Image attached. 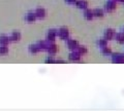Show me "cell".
<instances>
[{
	"label": "cell",
	"mask_w": 124,
	"mask_h": 111,
	"mask_svg": "<svg viewBox=\"0 0 124 111\" xmlns=\"http://www.w3.org/2000/svg\"><path fill=\"white\" fill-rule=\"evenodd\" d=\"M46 51H48V52H49L51 56H54V55H55V53L58 52V47H57V45H56L55 43H50L49 46H48V48H46Z\"/></svg>",
	"instance_id": "obj_8"
},
{
	"label": "cell",
	"mask_w": 124,
	"mask_h": 111,
	"mask_svg": "<svg viewBox=\"0 0 124 111\" xmlns=\"http://www.w3.org/2000/svg\"><path fill=\"white\" fill-rule=\"evenodd\" d=\"M81 59V55L77 51H71V52L69 53L68 56V60L71 61V62H78Z\"/></svg>",
	"instance_id": "obj_6"
},
{
	"label": "cell",
	"mask_w": 124,
	"mask_h": 111,
	"mask_svg": "<svg viewBox=\"0 0 124 111\" xmlns=\"http://www.w3.org/2000/svg\"><path fill=\"white\" fill-rule=\"evenodd\" d=\"M29 52L31 53H36L39 52V48H38L37 46V44H33V45H30V47H29Z\"/></svg>",
	"instance_id": "obj_21"
},
{
	"label": "cell",
	"mask_w": 124,
	"mask_h": 111,
	"mask_svg": "<svg viewBox=\"0 0 124 111\" xmlns=\"http://www.w3.org/2000/svg\"><path fill=\"white\" fill-rule=\"evenodd\" d=\"M93 14H94V17H96V18H103L104 11L101 8H95L93 10Z\"/></svg>",
	"instance_id": "obj_16"
},
{
	"label": "cell",
	"mask_w": 124,
	"mask_h": 111,
	"mask_svg": "<svg viewBox=\"0 0 124 111\" xmlns=\"http://www.w3.org/2000/svg\"><path fill=\"white\" fill-rule=\"evenodd\" d=\"M115 1H116V0H115Z\"/></svg>",
	"instance_id": "obj_28"
},
{
	"label": "cell",
	"mask_w": 124,
	"mask_h": 111,
	"mask_svg": "<svg viewBox=\"0 0 124 111\" xmlns=\"http://www.w3.org/2000/svg\"><path fill=\"white\" fill-rule=\"evenodd\" d=\"M123 57H124V53H123Z\"/></svg>",
	"instance_id": "obj_27"
},
{
	"label": "cell",
	"mask_w": 124,
	"mask_h": 111,
	"mask_svg": "<svg viewBox=\"0 0 124 111\" xmlns=\"http://www.w3.org/2000/svg\"><path fill=\"white\" fill-rule=\"evenodd\" d=\"M9 41H10V38L8 36H6V35H2V36H0V44H2V45H7L9 43Z\"/></svg>",
	"instance_id": "obj_17"
},
{
	"label": "cell",
	"mask_w": 124,
	"mask_h": 111,
	"mask_svg": "<svg viewBox=\"0 0 124 111\" xmlns=\"http://www.w3.org/2000/svg\"><path fill=\"white\" fill-rule=\"evenodd\" d=\"M111 60L114 64H124V57L123 53L120 52H112Z\"/></svg>",
	"instance_id": "obj_1"
},
{
	"label": "cell",
	"mask_w": 124,
	"mask_h": 111,
	"mask_svg": "<svg viewBox=\"0 0 124 111\" xmlns=\"http://www.w3.org/2000/svg\"><path fill=\"white\" fill-rule=\"evenodd\" d=\"M9 38H10V41H19L21 39V33L18 31H14Z\"/></svg>",
	"instance_id": "obj_14"
},
{
	"label": "cell",
	"mask_w": 124,
	"mask_h": 111,
	"mask_svg": "<svg viewBox=\"0 0 124 111\" xmlns=\"http://www.w3.org/2000/svg\"><path fill=\"white\" fill-rule=\"evenodd\" d=\"M34 13H35L36 18H38V19H44L46 17V10L44 8H37L35 11H34Z\"/></svg>",
	"instance_id": "obj_13"
},
{
	"label": "cell",
	"mask_w": 124,
	"mask_h": 111,
	"mask_svg": "<svg viewBox=\"0 0 124 111\" xmlns=\"http://www.w3.org/2000/svg\"><path fill=\"white\" fill-rule=\"evenodd\" d=\"M84 17H85V19H86L87 21L93 20V18H94V14H93V10L86 8V9H85V13H84Z\"/></svg>",
	"instance_id": "obj_11"
},
{
	"label": "cell",
	"mask_w": 124,
	"mask_h": 111,
	"mask_svg": "<svg viewBox=\"0 0 124 111\" xmlns=\"http://www.w3.org/2000/svg\"><path fill=\"white\" fill-rule=\"evenodd\" d=\"M122 31H123V33H124V27H123V28H122Z\"/></svg>",
	"instance_id": "obj_26"
},
{
	"label": "cell",
	"mask_w": 124,
	"mask_h": 111,
	"mask_svg": "<svg viewBox=\"0 0 124 111\" xmlns=\"http://www.w3.org/2000/svg\"><path fill=\"white\" fill-rule=\"evenodd\" d=\"M115 34L116 32L114 31V29H112V28H108L106 31H104V38L108 41V40H112L113 38L115 37Z\"/></svg>",
	"instance_id": "obj_5"
},
{
	"label": "cell",
	"mask_w": 124,
	"mask_h": 111,
	"mask_svg": "<svg viewBox=\"0 0 124 111\" xmlns=\"http://www.w3.org/2000/svg\"><path fill=\"white\" fill-rule=\"evenodd\" d=\"M76 51L79 52L80 55H85V53H87L88 49H87V47L85 46V45H80L79 44V46H78V48L76 49Z\"/></svg>",
	"instance_id": "obj_18"
},
{
	"label": "cell",
	"mask_w": 124,
	"mask_h": 111,
	"mask_svg": "<svg viewBox=\"0 0 124 111\" xmlns=\"http://www.w3.org/2000/svg\"><path fill=\"white\" fill-rule=\"evenodd\" d=\"M115 38H116V40H117L120 44H124V33L123 32L116 33L115 34Z\"/></svg>",
	"instance_id": "obj_15"
},
{
	"label": "cell",
	"mask_w": 124,
	"mask_h": 111,
	"mask_svg": "<svg viewBox=\"0 0 124 111\" xmlns=\"http://www.w3.org/2000/svg\"><path fill=\"white\" fill-rule=\"evenodd\" d=\"M8 52V47L6 45H1L0 46V55H5Z\"/></svg>",
	"instance_id": "obj_22"
},
{
	"label": "cell",
	"mask_w": 124,
	"mask_h": 111,
	"mask_svg": "<svg viewBox=\"0 0 124 111\" xmlns=\"http://www.w3.org/2000/svg\"><path fill=\"white\" fill-rule=\"evenodd\" d=\"M36 44H37L38 48H39V52H40V51H46V48H48L50 43L48 42V40H46V41L42 40V41H38Z\"/></svg>",
	"instance_id": "obj_10"
},
{
	"label": "cell",
	"mask_w": 124,
	"mask_h": 111,
	"mask_svg": "<svg viewBox=\"0 0 124 111\" xmlns=\"http://www.w3.org/2000/svg\"><path fill=\"white\" fill-rule=\"evenodd\" d=\"M67 46L70 51H76V49L78 48V46H79V42L75 39H69L67 41Z\"/></svg>",
	"instance_id": "obj_7"
},
{
	"label": "cell",
	"mask_w": 124,
	"mask_h": 111,
	"mask_svg": "<svg viewBox=\"0 0 124 111\" xmlns=\"http://www.w3.org/2000/svg\"><path fill=\"white\" fill-rule=\"evenodd\" d=\"M101 52H102L103 56H111L113 52H112L111 47H108L107 45V46H104V47H101Z\"/></svg>",
	"instance_id": "obj_19"
},
{
	"label": "cell",
	"mask_w": 124,
	"mask_h": 111,
	"mask_svg": "<svg viewBox=\"0 0 124 111\" xmlns=\"http://www.w3.org/2000/svg\"><path fill=\"white\" fill-rule=\"evenodd\" d=\"M76 5L78 8L80 9H86L88 8V2L86 1V0H79V1H76Z\"/></svg>",
	"instance_id": "obj_9"
},
{
	"label": "cell",
	"mask_w": 124,
	"mask_h": 111,
	"mask_svg": "<svg viewBox=\"0 0 124 111\" xmlns=\"http://www.w3.org/2000/svg\"><path fill=\"white\" fill-rule=\"evenodd\" d=\"M116 8H117V4H116L115 0H108L106 3V5H104V9L108 13H112V11L116 10Z\"/></svg>",
	"instance_id": "obj_3"
},
{
	"label": "cell",
	"mask_w": 124,
	"mask_h": 111,
	"mask_svg": "<svg viewBox=\"0 0 124 111\" xmlns=\"http://www.w3.org/2000/svg\"><path fill=\"white\" fill-rule=\"evenodd\" d=\"M56 36H57V30L51 29V30H49L48 35H46V40L50 41V42H54V41H55Z\"/></svg>",
	"instance_id": "obj_4"
},
{
	"label": "cell",
	"mask_w": 124,
	"mask_h": 111,
	"mask_svg": "<svg viewBox=\"0 0 124 111\" xmlns=\"http://www.w3.org/2000/svg\"><path fill=\"white\" fill-rule=\"evenodd\" d=\"M96 43H97L98 46L101 48V47H104V46H107L108 45V40L106 39V38H101V39H98Z\"/></svg>",
	"instance_id": "obj_20"
},
{
	"label": "cell",
	"mask_w": 124,
	"mask_h": 111,
	"mask_svg": "<svg viewBox=\"0 0 124 111\" xmlns=\"http://www.w3.org/2000/svg\"><path fill=\"white\" fill-rule=\"evenodd\" d=\"M57 35L59 36L61 39L66 40V39H68V37H69V31H68V29L66 28V27H62V28H60L57 31Z\"/></svg>",
	"instance_id": "obj_2"
},
{
	"label": "cell",
	"mask_w": 124,
	"mask_h": 111,
	"mask_svg": "<svg viewBox=\"0 0 124 111\" xmlns=\"http://www.w3.org/2000/svg\"><path fill=\"white\" fill-rule=\"evenodd\" d=\"M65 1H66L67 3H75L77 0H65Z\"/></svg>",
	"instance_id": "obj_24"
},
{
	"label": "cell",
	"mask_w": 124,
	"mask_h": 111,
	"mask_svg": "<svg viewBox=\"0 0 124 111\" xmlns=\"http://www.w3.org/2000/svg\"><path fill=\"white\" fill-rule=\"evenodd\" d=\"M116 1H119V2H124V0H116Z\"/></svg>",
	"instance_id": "obj_25"
},
{
	"label": "cell",
	"mask_w": 124,
	"mask_h": 111,
	"mask_svg": "<svg viewBox=\"0 0 124 111\" xmlns=\"http://www.w3.org/2000/svg\"><path fill=\"white\" fill-rule=\"evenodd\" d=\"M36 16H35V13H33V11H30L26 14V21L29 22V23H33L34 21L36 20Z\"/></svg>",
	"instance_id": "obj_12"
},
{
	"label": "cell",
	"mask_w": 124,
	"mask_h": 111,
	"mask_svg": "<svg viewBox=\"0 0 124 111\" xmlns=\"http://www.w3.org/2000/svg\"><path fill=\"white\" fill-rule=\"evenodd\" d=\"M46 63H56V61L53 59V56H51V57H49V58L46 60Z\"/></svg>",
	"instance_id": "obj_23"
}]
</instances>
